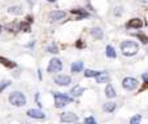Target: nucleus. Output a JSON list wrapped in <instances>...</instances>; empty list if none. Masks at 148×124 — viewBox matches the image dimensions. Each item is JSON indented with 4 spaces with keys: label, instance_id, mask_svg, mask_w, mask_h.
<instances>
[{
    "label": "nucleus",
    "instance_id": "1",
    "mask_svg": "<svg viewBox=\"0 0 148 124\" xmlns=\"http://www.w3.org/2000/svg\"><path fill=\"white\" fill-rule=\"evenodd\" d=\"M121 52L123 53V56H135L139 52V45L135 41L125 40L121 43Z\"/></svg>",
    "mask_w": 148,
    "mask_h": 124
},
{
    "label": "nucleus",
    "instance_id": "2",
    "mask_svg": "<svg viewBox=\"0 0 148 124\" xmlns=\"http://www.w3.org/2000/svg\"><path fill=\"white\" fill-rule=\"evenodd\" d=\"M9 102L16 107H21V106H25L26 105V97L22 92L20 91H16V92H12L8 97Z\"/></svg>",
    "mask_w": 148,
    "mask_h": 124
},
{
    "label": "nucleus",
    "instance_id": "3",
    "mask_svg": "<svg viewBox=\"0 0 148 124\" xmlns=\"http://www.w3.org/2000/svg\"><path fill=\"white\" fill-rule=\"evenodd\" d=\"M53 98H55V107L57 109H61V107H65L68 104H72L73 98L64 93H60V92H55L53 93Z\"/></svg>",
    "mask_w": 148,
    "mask_h": 124
},
{
    "label": "nucleus",
    "instance_id": "4",
    "mask_svg": "<svg viewBox=\"0 0 148 124\" xmlns=\"http://www.w3.org/2000/svg\"><path fill=\"white\" fill-rule=\"evenodd\" d=\"M138 80L134 78H131V76H127V78H125L122 80V87L126 89V91H134V89L138 88Z\"/></svg>",
    "mask_w": 148,
    "mask_h": 124
},
{
    "label": "nucleus",
    "instance_id": "5",
    "mask_svg": "<svg viewBox=\"0 0 148 124\" xmlns=\"http://www.w3.org/2000/svg\"><path fill=\"white\" fill-rule=\"evenodd\" d=\"M61 68H62L61 60L52 58L51 61H49V65H48V67H47V71H48V73H59V71H61Z\"/></svg>",
    "mask_w": 148,
    "mask_h": 124
},
{
    "label": "nucleus",
    "instance_id": "6",
    "mask_svg": "<svg viewBox=\"0 0 148 124\" xmlns=\"http://www.w3.org/2000/svg\"><path fill=\"white\" fill-rule=\"evenodd\" d=\"M60 120H61L62 123H75L77 120H78V117L72 111H66L60 115Z\"/></svg>",
    "mask_w": 148,
    "mask_h": 124
},
{
    "label": "nucleus",
    "instance_id": "7",
    "mask_svg": "<svg viewBox=\"0 0 148 124\" xmlns=\"http://www.w3.org/2000/svg\"><path fill=\"white\" fill-rule=\"evenodd\" d=\"M26 114H27L29 118H33V119H44L46 118V114L40 109H30L27 110Z\"/></svg>",
    "mask_w": 148,
    "mask_h": 124
},
{
    "label": "nucleus",
    "instance_id": "8",
    "mask_svg": "<svg viewBox=\"0 0 148 124\" xmlns=\"http://www.w3.org/2000/svg\"><path fill=\"white\" fill-rule=\"evenodd\" d=\"M55 83L60 87H66L72 83V79H70L69 75H59L56 79H55Z\"/></svg>",
    "mask_w": 148,
    "mask_h": 124
},
{
    "label": "nucleus",
    "instance_id": "9",
    "mask_svg": "<svg viewBox=\"0 0 148 124\" xmlns=\"http://www.w3.org/2000/svg\"><path fill=\"white\" fill-rule=\"evenodd\" d=\"M143 25L144 23L140 18H131V20L126 23V27L127 28H136V30H138V28L143 27Z\"/></svg>",
    "mask_w": 148,
    "mask_h": 124
},
{
    "label": "nucleus",
    "instance_id": "10",
    "mask_svg": "<svg viewBox=\"0 0 148 124\" xmlns=\"http://www.w3.org/2000/svg\"><path fill=\"white\" fill-rule=\"evenodd\" d=\"M65 12L64 10H53V12L49 13V21L55 22V21H59V20H62L65 18Z\"/></svg>",
    "mask_w": 148,
    "mask_h": 124
},
{
    "label": "nucleus",
    "instance_id": "11",
    "mask_svg": "<svg viewBox=\"0 0 148 124\" xmlns=\"http://www.w3.org/2000/svg\"><path fill=\"white\" fill-rule=\"evenodd\" d=\"M70 13L75 16V20H82V18L90 17L88 12H86L84 9H72V10H70Z\"/></svg>",
    "mask_w": 148,
    "mask_h": 124
},
{
    "label": "nucleus",
    "instance_id": "12",
    "mask_svg": "<svg viewBox=\"0 0 148 124\" xmlns=\"http://www.w3.org/2000/svg\"><path fill=\"white\" fill-rule=\"evenodd\" d=\"M5 30L9 33H18L20 31V22H10L8 25H5Z\"/></svg>",
    "mask_w": 148,
    "mask_h": 124
},
{
    "label": "nucleus",
    "instance_id": "13",
    "mask_svg": "<svg viewBox=\"0 0 148 124\" xmlns=\"http://www.w3.org/2000/svg\"><path fill=\"white\" fill-rule=\"evenodd\" d=\"M95 79H96V83L99 84H103V83H108L109 81V75H108L107 73H100L97 76H95Z\"/></svg>",
    "mask_w": 148,
    "mask_h": 124
},
{
    "label": "nucleus",
    "instance_id": "14",
    "mask_svg": "<svg viewBox=\"0 0 148 124\" xmlns=\"http://www.w3.org/2000/svg\"><path fill=\"white\" fill-rule=\"evenodd\" d=\"M105 96H107L108 98H114V97L117 96V93H116L112 84H107V87H105Z\"/></svg>",
    "mask_w": 148,
    "mask_h": 124
},
{
    "label": "nucleus",
    "instance_id": "15",
    "mask_svg": "<svg viewBox=\"0 0 148 124\" xmlns=\"http://www.w3.org/2000/svg\"><path fill=\"white\" fill-rule=\"evenodd\" d=\"M0 63L1 65H4L7 68H14L16 66V62H13V61H10V60H8V58H5V57H1L0 56Z\"/></svg>",
    "mask_w": 148,
    "mask_h": 124
},
{
    "label": "nucleus",
    "instance_id": "16",
    "mask_svg": "<svg viewBox=\"0 0 148 124\" xmlns=\"http://www.w3.org/2000/svg\"><path fill=\"white\" fill-rule=\"evenodd\" d=\"M90 33H91V35L94 36L95 39H101L103 35H104V34H103V30L100 27H92Z\"/></svg>",
    "mask_w": 148,
    "mask_h": 124
},
{
    "label": "nucleus",
    "instance_id": "17",
    "mask_svg": "<svg viewBox=\"0 0 148 124\" xmlns=\"http://www.w3.org/2000/svg\"><path fill=\"white\" fill-rule=\"evenodd\" d=\"M103 110L107 112H113L116 110V104L114 102H107L103 105Z\"/></svg>",
    "mask_w": 148,
    "mask_h": 124
},
{
    "label": "nucleus",
    "instance_id": "18",
    "mask_svg": "<svg viewBox=\"0 0 148 124\" xmlns=\"http://www.w3.org/2000/svg\"><path fill=\"white\" fill-rule=\"evenodd\" d=\"M105 53H107V57H109V58H116V56H117V53H116L114 48H113L112 45H107Z\"/></svg>",
    "mask_w": 148,
    "mask_h": 124
},
{
    "label": "nucleus",
    "instance_id": "19",
    "mask_svg": "<svg viewBox=\"0 0 148 124\" xmlns=\"http://www.w3.org/2000/svg\"><path fill=\"white\" fill-rule=\"evenodd\" d=\"M20 31H23V33H31V25L26 21L20 23Z\"/></svg>",
    "mask_w": 148,
    "mask_h": 124
},
{
    "label": "nucleus",
    "instance_id": "20",
    "mask_svg": "<svg viewBox=\"0 0 148 124\" xmlns=\"http://www.w3.org/2000/svg\"><path fill=\"white\" fill-rule=\"evenodd\" d=\"M84 92V88L83 87H81V85H75L74 88L70 91V93L73 94V96H75V97H78V96H81L82 93Z\"/></svg>",
    "mask_w": 148,
    "mask_h": 124
},
{
    "label": "nucleus",
    "instance_id": "21",
    "mask_svg": "<svg viewBox=\"0 0 148 124\" xmlns=\"http://www.w3.org/2000/svg\"><path fill=\"white\" fill-rule=\"evenodd\" d=\"M8 13H10V14H16V16H20V14H22V8H21V7H9V8H8Z\"/></svg>",
    "mask_w": 148,
    "mask_h": 124
},
{
    "label": "nucleus",
    "instance_id": "22",
    "mask_svg": "<svg viewBox=\"0 0 148 124\" xmlns=\"http://www.w3.org/2000/svg\"><path fill=\"white\" fill-rule=\"evenodd\" d=\"M83 70V62H74L72 65V73H79Z\"/></svg>",
    "mask_w": 148,
    "mask_h": 124
},
{
    "label": "nucleus",
    "instance_id": "23",
    "mask_svg": "<svg viewBox=\"0 0 148 124\" xmlns=\"http://www.w3.org/2000/svg\"><path fill=\"white\" fill-rule=\"evenodd\" d=\"M100 73H101V71H94V70H88V68H86V71H84V76H86V78H95V76H97Z\"/></svg>",
    "mask_w": 148,
    "mask_h": 124
},
{
    "label": "nucleus",
    "instance_id": "24",
    "mask_svg": "<svg viewBox=\"0 0 148 124\" xmlns=\"http://www.w3.org/2000/svg\"><path fill=\"white\" fill-rule=\"evenodd\" d=\"M140 120H142V115L140 114H136V115H134V117L130 119V124H139V123H140Z\"/></svg>",
    "mask_w": 148,
    "mask_h": 124
},
{
    "label": "nucleus",
    "instance_id": "25",
    "mask_svg": "<svg viewBox=\"0 0 148 124\" xmlns=\"http://www.w3.org/2000/svg\"><path fill=\"white\" fill-rule=\"evenodd\" d=\"M135 35L138 36L139 39H140V41H142L143 44H147V43H148V38H147L146 34H143V33H138V34H135Z\"/></svg>",
    "mask_w": 148,
    "mask_h": 124
},
{
    "label": "nucleus",
    "instance_id": "26",
    "mask_svg": "<svg viewBox=\"0 0 148 124\" xmlns=\"http://www.w3.org/2000/svg\"><path fill=\"white\" fill-rule=\"evenodd\" d=\"M48 52L52 54H56V53H59V48H57V45H55V43H53L48 47Z\"/></svg>",
    "mask_w": 148,
    "mask_h": 124
},
{
    "label": "nucleus",
    "instance_id": "27",
    "mask_svg": "<svg viewBox=\"0 0 148 124\" xmlns=\"http://www.w3.org/2000/svg\"><path fill=\"white\" fill-rule=\"evenodd\" d=\"M10 84V81L9 80H5V81H1V83H0V93H1V91H4L5 88H7L8 85H9Z\"/></svg>",
    "mask_w": 148,
    "mask_h": 124
},
{
    "label": "nucleus",
    "instance_id": "28",
    "mask_svg": "<svg viewBox=\"0 0 148 124\" xmlns=\"http://www.w3.org/2000/svg\"><path fill=\"white\" fill-rule=\"evenodd\" d=\"M84 124H97V123H96V120H95L94 117H88L84 119Z\"/></svg>",
    "mask_w": 148,
    "mask_h": 124
},
{
    "label": "nucleus",
    "instance_id": "29",
    "mask_svg": "<svg viewBox=\"0 0 148 124\" xmlns=\"http://www.w3.org/2000/svg\"><path fill=\"white\" fill-rule=\"evenodd\" d=\"M75 47H77V48H79V49H82V48H84V47H86V44H84L83 41L79 39V40L75 41Z\"/></svg>",
    "mask_w": 148,
    "mask_h": 124
},
{
    "label": "nucleus",
    "instance_id": "30",
    "mask_svg": "<svg viewBox=\"0 0 148 124\" xmlns=\"http://www.w3.org/2000/svg\"><path fill=\"white\" fill-rule=\"evenodd\" d=\"M26 22H29V23H30V25H31V23H33L34 22V17H33V16H30V14H29V16H26Z\"/></svg>",
    "mask_w": 148,
    "mask_h": 124
},
{
    "label": "nucleus",
    "instance_id": "31",
    "mask_svg": "<svg viewBox=\"0 0 148 124\" xmlns=\"http://www.w3.org/2000/svg\"><path fill=\"white\" fill-rule=\"evenodd\" d=\"M121 14H122V12H121V7L114 8V16H121Z\"/></svg>",
    "mask_w": 148,
    "mask_h": 124
},
{
    "label": "nucleus",
    "instance_id": "32",
    "mask_svg": "<svg viewBox=\"0 0 148 124\" xmlns=\"http://www.w3.org/2000/svg\"><path fill=\"white\" fill-rule=\"evenodd\" d=\"M142 78H143V81L144 83H148V78H147V74H143V75H142Z\"/></svg>",
    "mask_w": 148,
    "mask_h": 124
},
{
    "label": "nucleus",
    "instance_id": "33",
    "mask_svg": "<svg viewBox=\"0 0 148 124\" xmlns=\"http://www.w3.org/2000/svg\"><path fill=\"white\" fill-rule=\"evenodd\" d=\"M139 3H140L142 5H147L148 4V0H139Z\"/></svg>",
    "mask_w": 148,
    "mask_h": 124
},
{
    "label": "nucleus",
    "instance_id": "34",
    "mask_svg": "<svg viewBox=\"0 0 148 124\" xmlns=\"http://www.w3.org/2000/svg\"><path fill=\"white\" fill-rule=\"evenodd\" d=\"M47 1H49V3H55L56 0H47Z\"/></svg>",
    "mask_w": 148,
    "mask_h": 124
},
{
    "label": "nucleus",
    "instance_id": "35",
    "mask_svg": "<svg viewBox=\"0 0 148 124\" xmlns=\"http://www.w3.org/2000/svg\"><path fill=\"white\" fill-rule=\"evenodd\" d=\"M27 1L30 3V4H33V1H34V0H27Z\"/></svg>",
    "mask_w": 148,
    "mask_h": 124
},
{
    "label": "nucleus",
    "instance_id": "36",
    "mask_svg": "<svg viewBox=\"0 0 148 124\" xmlns=\"http://www.w3.org/2000/svg\"><path fill=\"white\" fill-rule=\"evenodd\" d=\"M0 31H1V26H0Z\"/></svg>",
    "mask_w": 148,
    "mask_h": 124
}]
</instances>
